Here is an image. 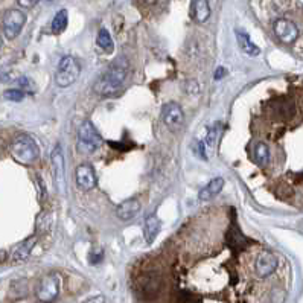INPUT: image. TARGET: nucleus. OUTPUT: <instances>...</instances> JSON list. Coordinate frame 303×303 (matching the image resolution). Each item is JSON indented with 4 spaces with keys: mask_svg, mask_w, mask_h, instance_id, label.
Returning a JSON list of instances; mask_svg holds the SVG:
<instances>
[{
    "mask_svg": "<svg viewBox=\"0 0 303 303\" xmlns=\"http://www.w3.org/2000/svg\"><path fill=\"white\" fill-rule=\"evenodd\" d=\"M224 184H225V181H224V178H221V177H218V178H213L210 183H207L201 191H200V194H198V198L201 200V201H209V200H212V198H215L221 191H222V187H224Z\"/></svg>",
    "mask_w": 303,
    "mask_h": 303,
    "instance_id": "obj_13",
    "label": "nucleus"
},
{
    "mask_svg": "<svg viewBox=\"0 0 303 303\" xmlns=\"http://www.w3.org/2000/svg\"><path fill=\"white\" fill-rule=\"evenodd\" d=\"M254 159H256V163L259 166H265L270 160V149L265 143L259 142L256 143L254 146Z\"/></svg>",
    "mask_w": 303,
    "mask_h": 303,
    "instance_id": "obj_20",
    "label": "nucleus"
},
{
    "mask_svg": "<svg viewBox=\"0 0 303 303\" xmlns=\"http://www.w3.org/2000/svg\"><path fill=\"white\" fill-rule=\"evenodd\" d=\"M273 29H274V34L277 35V39L286 45L295 42L298 37L297 26L291 20H286V19H277L273 25Z\"/></svg>",
    "mask_w": 303,
    "mask_h": 303,
    "instance_id": "obj_9",
    "label": "nucleus"
},
{
    "mask_svg": "<svg viewBox=\"0 0 303 303\" xmlns=\"http://www.w3.org/2000/svg\"><path fill=\"white\" fill-rule=\"evenodd\" d=\"M160 232V219L156 213H151L145 218V227H143V235L146 242H153Z\"/></svg>",
    "mask_w": 303,
    "mask_h": 303,
    "instance_id": "obj_15",
    "label": "nucleus"
},
{
    "mask_svg": "<svg viewBox=\"0 0 303 303\" xmlns=\"http://www.w3.org/2000/svg\"><path fill=\"white\" fill-rule=\"evenodd\" d=\"M52 225V215L49 212H43L37 218V229L39 232H48Z\"/></svg>",
    "mask_w": 303,
    "mask_h": 303,
    "instance_id": "obj_21",
    "label": "nucleus"
},
{
    "mask_svg": "<svg viewBox=\"0 0 303 303\" xmlns=\"http://www.w3.org/2000/svg\"><path fill=\"white\" fill-rule=\"evenodd\" d=\"M102 143V137L90 121H86L78 130V149L81 153L90 154L96 151Z\"/></svg>",
    "mask_w": 303,
    "mask_h": 303,
    "instance_id": "obj_4",
    "label": "nucleus"
},
{
    "mask_svg": "<svg viewBox=\"0 0 303 303\" xmlns=\"http://www.w3.org/2000/svg\"><path fill=\"white\" fill-rule=\"evenodd\" d=\"M83 303H104V297L102 295H96V297H92V298H89V300H86Z\"/></svg>",
    "mask_w": 303,
    "mask_h": 303,
    "instance_id": "obj_27",
    "label": "nucleus"
},
{
    "mask_svg": "<svg viewBox=\"0 0 303 303\" xmlns=\"http://www.w3.org/2000/svg\"><path fill=\"white\" fill-rule=\"evenodd\" d=\"M128 69H127V61L124 58H119L115 64H111L95 83L93 90L96 95L102 98H110L118 95L127 81Z\"/></svg>",
    "mask_w": 303,
    "mask_h": 303,
    "instance_id": "obj_1",
    "label": "nucleus"
},
{
    "mask_svg": "<svg viewBox=\"0 0 303 303\" xmlns=\"http://www.w3.org/2000/svg\"><path fill=\"white\" fill-rule=\"evenodd\" d=\"M102 257H104V251H102L101 248H96V250H93V251L89 254V260H90V263H93V265L99 263V262L102 260Z\"/></svg>",
    "mask_w": 303,
    "mask_h": 303,
    "instance_id": "obj_24",
    "label": "nucleus"
},
{
    "mask_svg": "<svg viewBox=\"0 0 303 303\" xmlns=\"http://www.w3.org/2000/svg\"><path fill=\"white\" fill-rule=\"evenodd\" d=\"M162 121H163V124L169 130L175 131V130H178L183 125V122H184V113H183V110H181V107L178 104L168 102L162 108Z\"/></svg>",
    "mask_w": 303,
    "mask_h": 303,
    "instance_id": "obj_8",
    "label": "nucleus"
},
{
    "mask_svg": "<svg viewBox=\"0 0 303 303\" xmlns=\"http://www.w3.org/2000/svg\"><path fill=\"white\" fill-rule=\"evenodd\" d=\"M75 175H77V183L81 189L84 191H90L96 186L98 180H96V174L92 168V165H80L75 171Z\"/></svg>",
    "mask_w": 303,
    "mask_h": 303,
    "instance_id": "obj_11",
    "label": "nucleus"
},
{
    "mask_svg": "<svg viewBox=\"0 0 303 303\" xmlns=\"http://www.w3.org/2000/svg\"><path fill=\"white\" fill-rule=\"evenodd\" d=\"M204 143L203 142H198V146H197V154H200L201 159H206V151H204Z\"/></svg>",
    "mask_w": 303,
    "mask_h": 303,
    "instance_id": "obj_26",
    "label": "nucleus"
},
{
    "mask_svg": "<svg viewBox=\"0 0 303 303\" xmlns=\"http://www.w3.org/2000/svg\"><path fill=\"white\" fill-rule=\"evenodd\" d=\"M60 283H61V279H60V274L58 273H49L46 274L39 286H37V300L39 303H52L57 300L58 294H60Z\"/></svg>",
    "mask_w": 303,
    "mask_h": 303,
    "instance_id": "obj_5",
    "label": "nucleus"
},
{
    "mask_svg": "<svg viewBox=\"0 0 303 303\" xmlns=\"http://www.w3.org/2000/svg\"><path fill=\"white\" fill-rule=\"evenodd\" d=\"M191 13H192V17H194L195 22L204 23L210 17V5H209V2H204V0L192 2L191 4Z\"/></svg>",
    "mask_w": 303,
    "mask_h": 303,
    "instance_id": "obj_14",
    "label": "nucleus"
},
{
    "mask_svg": "<svg viewBox=\"0 0 303 303\" xmlns=\"http://www.w3.org/2000/svg\"><path fill=\"white\" fill-rule=\"evenodd\" d=\"M221 77H225V69L224 67H218L216 73H215V78L216 80H221Z\"/></svg>",
    "mask_w": 303,
    "mask_h": 303,
    "instance_id": "obj_28",
    "label": "nucleus"
},
{
    "mask_svg": "<svg viewBox=\"0 0 303 303\" xmlns=\"http://www.w3.org/2000/svg\"><path fill=\"white\" fill-rule=\"evenodd\" d=\"M35 241H37V236H31V238L25 239L23 242H20L14 248V251H13V259L14 260H23V259H26L31 254L32 248L35 245Z\"/></svg>",
    "mask_w": 303,
    "mask_h": 303,
    "instance_id": "obj_17",
    "label": "nucleus"
},
{
    "mask_svg": "<svg viewBox=\"0 0 303 303\" xmlns=\"http://www.w3.org/2000/svg\"><path fill=\"white\" fill-rule=\"evenodd\" d=\"M218 128H219L218 125H213V127L209 130V134H207V137H206V143H207L206 146H210V148H212V146L215 145V140H216V136H218Z\"/></svg>",
    "mask_w": 303,
    "mask_h": 303,
    "instance_id": "obj_23",
    "label": "nucleus"
},
{
    "mask_svg": "<svg viewBox=\"0 0 303 303\" xmlns=\"http://www.w3.org/2000/svg\"><path fill=\"white\" fill-rule=\"evenodd\" d=\"M51 162H52V172H54V180L55 186L60 195L64 194L66 191V163H64V153L61 145H55L51 154Z\"/></svg>",
    "mask_w": 303,
    "mask_h": 303,
    "instance_id": "obj_7",
    "label": "nucleus"
},
{
    "mask_svg": "<svg viewBox=\"0 0 303 303\" xmlns=\"http://www.w3.org/2000/svg\"><path fill=\"white\" fill-rule=\"evenodd\" d=\"M39 2H35V0H19L17 2V5L19 7H23V8H32V7H35Z\"/></svg>",
    "mask_w": 303,
    "mask_h": 303,
    "instance_id": "obj_25",
    "label": "nucleus"
},
{
    "mask_svg": "<svg viewBox=\"0 0 303 303\" xmlns=\"http://www.w3.org/2000/svg\"><path fill=\"white\" fill-rule=\"evenodd\" d=\"M11 156L14 160L20 165H32L39 160L40 157V149L35 140L29 134H19L10 146Z\"/></svg>",
    "mask_w": 303,
    "mask_h": 303,
    "instance_id": "obj_2",
    "label": "nucleus"
},
{
    "mask_svg": "<svg viewBox=\"0 0 303 303\" xmlns=\"http://www.w3.org/2000/svg\"><path fill=\"white\" fill-rule=\"evenodd\" d=\"M2 23H4V34L7 35V39L13 40L23 29V26L26 23V14L17 8L7 10V13L4 14V19H2Z\"/></svg>",
    "mask_w": 303,
    "mask_h": 303,
    "instance_id": "obj_6",
    "label": "nucleus"
},
{
    "mask_svg": "<svg viewBox=\"0 0 303 303\" xmlns=\"http://www.w3.org/2000/svg\"><path fill=\"white\" fill-rule=\"evenodd\" d=\"M276 268H277V257L271 251H262L254 262V270L259 277L270 276L271 273L276 271Z\"/></svg>",
    "mask_w": 303,
    "mask_h": 303,
    "instance_id": "obj_10",
    "label": "nucleus"
},
{
    "mask_svg": "<svg viewBox=\"0 0 303 303\" xmlns=\"http://www.w3.org/2000/svg\"><path fill=\"white\" fill-rule=\"evenodd\" d=\"M139 212H140V203H139V200L128 198V200H125L124 203L119 204L116 213H118L119 219H122V221H131V219H134L139 215Z\"/></svg>",
    "mask_w": 303,
    "mask_h": 303,
    "instance_id": "obj_12",
    "label": "nucleus"
},
{
    "mask_svg": "<svg viewBox=\"0 0 303 303\" xmlns=\"http://www.w3.org/2000/svg\"><path fill=\"white\" fill-rule=\"evenodd\" d=\"M80 73H81V66L78 63V60L73 58L72 55H66L61 58V61L57 67L55 83L60 87H69L78 80Z\"/></svg>",
    "mask_w": 303,
    "mask_h": 303,
    "instance_id": "obj_3",
    "label": "nucleus"
},
{
    "mask_svg": "<svg viewBox=\"0 0 303 303\" xmlns=\"http://www.w3.org/2000/svg\"><path fill=\"white\" fill-rule=\"evenodd\" d=\"M67 23H69V14H67V11L66 10H60L55 14L54 20H52V25H51L52 32L54 34H61L67 28Z\"/></svg>",
    "mask_w": 303,
    "mask_h": 303,
    "instance_id": "obj_18",
    "label": "nucleus"
},
{
    "mask_svg": "<svg viewBox=\"0 0 303 303\" xmlns=\"http://www.w3.org/2000/svg\"><path fill=\"white\" fill-rule=\"evenodd\" d=\"M4 96H5V99H8V101H16V102H19V101H22V99L25 98V93H23L22 90H19V89H10V90H7V92L4 93Z\"/></svg>",
    "mask_w": 303,
    "mask_h": 303,
    "instance_id": "obj_22",
    "label": "nucleus"
},
{
    "mask_svg": "<svg viewBox=\"0 0 303 303\" xmlns=\"http://www.w3.org/2000/svg\"><path fill=\"white\" fill-rule=\"evenodd\" d=\"M96 45L101 51H104L105 54H111L113 49H115V45H113V40L110 37V32L107 29H101L98 32V37H96Z\"/></svg>",
    "mask_w": 303,
    "mask_h": 303,
    "instance_id": "obj_19",
    "label": "nucleus"
},
{
    "mask_svg": "<svg viewBox=\"0 0 303 303\" xmlns=\"http://www.w3.org/2000/svg\"><path fill=\"white\" fill-rule=\"evenodd\" d=\"M236 40H238V46L241 48V51L247 55H259L260 49L251 42L250 35L242 32V31H236Z\"/></svg>",
    "mask_w": 303,
    "mask_h": 303,
    "instance_id": "obj_16",
    "label": "nucleus"
},
{
    "mask_svg": "<svg viewBox=\"0 0 303 303\" xmlns=\"http://www.w3.org/2000/svg\"><path fill=\"white\" fill-rule=\"evenodd\" d=\"M4 46V40H2V35H0V48Z\"/></svg>",
    "mask_w": 303,
    "mask_h": 303,
    "instance_id": "obj_29",
    "label": "nucleus"
}]
</instances>
